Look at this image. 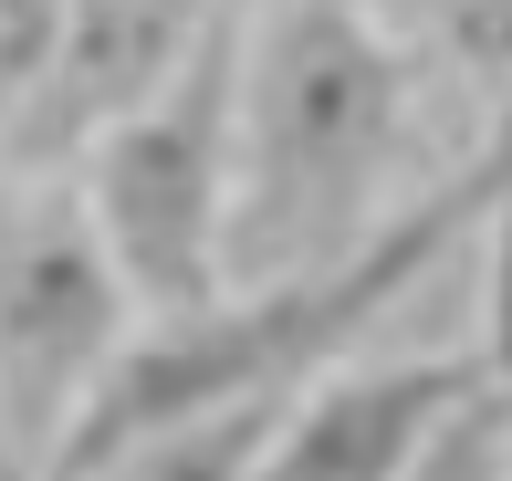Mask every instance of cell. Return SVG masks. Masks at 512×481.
<instances>
[{
	"label": "cell",
	"instance_id": "3",
	"mask_svg": "<svg viewBox=\"0 0 512 481\" xmlns=\"http://www.w3.org/2000/svg\"><path fill=\"white\" fill-rule=\"evenodd\" d=\"M136 335V283L115 262L74 168L0 189V481H42L105 366Z\"/></svg>",
	"mask_w": 512,
	"mask_h": 481
},
{
	"label": "cell",
	"instance_id": "1",
	"mask_svg": "<svg viewBox=\"0 0 512 481\" xmlns=\"http://www.w3.org/2000/svg\"><path fill=\"white\" fill-rule=\"evenodd\" d=\"M418 84L366 0H262L230 157V283H304L387 231Z\"/></svg>",
	"mask_w": 512,
	"mask_h": 481
},
{
	"label": "cell",
	"instance_id": "8",
	"mask_svg": "<svg viewBox=\"0 0 512 481\" xmlns=\"http://www.w3.org/2000/svg\"><path fill=\"white\" fill-rule=\"evenodd\" d=\"M481 241H492V283H481V366H492V387L512 398V136H502V189H492V220H481Z\"/></svg>",
	"mask_w": 512,
	"mask_h": 481
},
{
	"label": "cell",
	"instance_id": "2",
	"mask_svg": "<svg viewBox=\"0 0 512 481\" xmlns=\"http://www.w3.org/2000/svg\"><path fill=\"white\" fill-rule=\"evenodd\" d=\"M251 21L262 0H220L199 53L74 168L147 314H199L230 293V157H241Z\"/></svg>",
	"mask_w": 512,
	"mask_h": 481
},
{
	"label": "cell",
	"instance_id": "6",
	"mask_svg": "<svg viewBox=\"0 0 512 481\" xmlns=\"http://www.w3.org/2000/svg\"><path fill=\"white\" fill-rule=\"evenodd\" d=\"M408 481H512V398H502V387L460 398L450 419H439V440L418 450Z\"/></svg>",
	"mask_w": 512,
	"mask_h": 481
},
{
	"label": "cell",
	"instance_id": "5",
	"mask_svg": "<svg viewBox=\"0 0 512 481\" xmlns=\"http://www.w3.org/2000/svg\"><path fill=\"white\" fill-rule=\"evenodd\" d=\"M481 387H492L481 356H387V366L345 356L293 398L262 481H408L418 450L439 440V419Z\"/></svg>",
	"mask_w": 512,
	"mask_h": 481
},
{
	"label": "cell",
	"instance_id": "4",
	"mask_svg": "<svg viewBox=\"0 0 512 481\" xmlns=\"http://www.w3.org/2000/svg\"><path fill=\"white\" fill-rule=\"evenodd\" d=\"M209 11H220V0H74V32H63L53 74H42L32 116L0 136V157H11L21 178L84 168L95 136H115L157 84L178 74V63L199 53Z\"/></svg>",
	"mask_w": 512,
	"mask_h": 481
},
{
	"label": "cell",
	"instance_id": "7",
	"mask_svg": "<svg viewBox=\"0 0 512 481\" xmlns=\"http://www.w3.org/2000/svg\"><path fill=\"white\" fill-rule=\"evenodd\" d=\"M63 32H74V0H0V136L32 116L42 74H53Z\"/></svg>",
	"mask_w": 512,
	"mask_h": 481
}]
</instances>
